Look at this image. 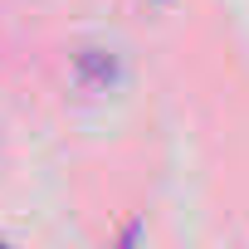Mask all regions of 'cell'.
I'll return each instance as SVG.
<instances>
[{
	"label": "cell",
	"mask_w": 249,
	"mask_h": 249,
	"mask_svg": "<svg viewBox=\"0 0 249 249\" xmlns=\"http://www.w3.org/2000/svg\"><path fill=\"white\" fill-rule=\"evenodd\" d=\"M73 73H78V83H83V88H107V83L117 78V59H112L107 49H78Z\"/></svg>",
	"instance_id": "obj_1"
}]
</instances>
